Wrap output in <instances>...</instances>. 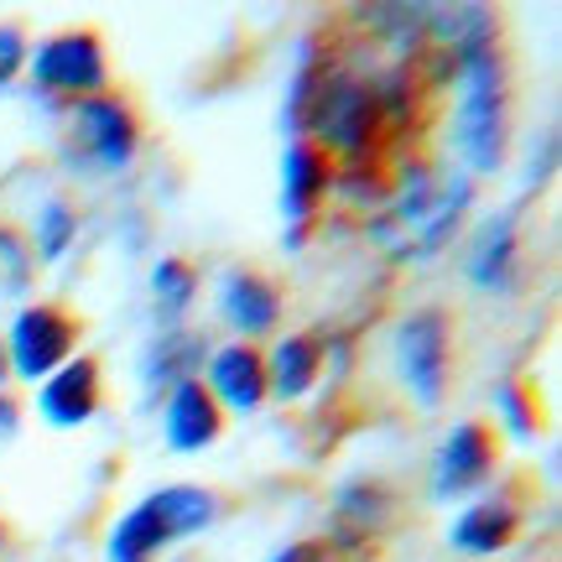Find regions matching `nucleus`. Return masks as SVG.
Returning <instances> with one entry per match:
<instances>
[{
	"mask_svg": "<svg viewBox=\"0 0 562 562\" xmlns=\"http://www.w3.org/2000/svg\"><path fill=\"white\" fill-rule=\"evenodd\" d=\"M74 136H79V146L100 161L104 172H121V167H131V157H136V146H140L136 110L104 89L94 100L74 104Z\"/></svg>",
	"mask_w": 562,
	"mask_h": 562,
	"instance_id": "nucleus-6",
	"label": "nucleus"
},
{
	"mask_svg": "<svg viewBox=\"0 0 562 562\" xmlns=\"http://www.w3.org/2000/svg\"><path fill=\"white\" fill-rule=\"evenodd\" d=\"M510 261H516V235H510V220H490L480 229V240L469 250V277L480 281L484 292H495L510 281Z\"/></svg>",
	"mask_w": 562,
	"mask_h": 562,
	"instance_id": "nucleus-16",
	"label": "nucleus"
},
{
	"mask_svg": "<svg viewBox=\"0 0 562 562\" xmlns=\"http://www.w3.org/2000/svg\"><path fill=\"white\" fill-rule=\"evenodd\" d=\"M516 526H521V516H516L510 501H474L459 521H453L448 542L459 547V552H480L484 558V552H501V547L516 537Z\"/></svg>",
	"mask_w": 562,
	"mask_h": 562,
	"instance_id": "nucleus-15",
	"label": "nucleus"
},
{
	"mask_svg": "<svg viewBox=\"0 0 562 562\" xmlns=\"http://www.w3.org/2000/svg\"><path fill=\"white\" fill-rule=\"evenodd\" d=\"M292 121L297 131H313L318 151H339V157H360L364 146L381 131V100H375V83L349 79V74H323L318 83L302 74L297 79V104H292Z\"/></svg>",
	"mask_w": 562,
	"mask_h": 562,
	"instance_id": "nucleus-1",
	"label": "nucleus"
},
{
	"mask_svg": "<svg viewBox=\"0 0 562 562\" xmlns=\"http://www.w3.org/2000/svg\"><path fill=\"white\" fill-rule=\"evenodd\" d=\"M0 542H5V531H0Z\"/></svg>",
	"mask_w": 562,
	"mask_h": 562,
	"instance_id": "nucleus-22",
	"label": "nucleus"
},
{
	"mask_svg": "<svg viewBox=\"0 0 562 562\" xmlns=\"http://www.w3.org/2000/svg\"><path fill=\"white\" fill-rule=\"evenodd\" d=\"M495 469V438L484 422H459L438 448V463H432V495H469L474 484L490 480Z\"/></svg>",
	"mask_w": 562,
	"mask_h": 562,
	"instance_id": "nucleus-8",
	"label": "nucleus"
},
{
	"mask_svg": "<svg viewBox=\"0 0 562 562\" xmlns=\"http://www.w3.org/2000/svg\"><path fill=\"white\" fill-rule=\"evenodd\" d=\"M37 406L53 427H83V422L100 412V364L89 360V355L58 364V370L42 381Z\"/></svg>",
	"mask_w": 562,
	"mask_h": 562,
	"instance_id": "nucleus-10",
	"label": "nucleus"
},
{
	"mask_svg": "<svg viewBox=\"0 0 562 562\" xmlns=\"http://www.w3.org/2000/svg\"><path fill=\"white\" fill-rule=\"evenodd\" d=\"M151 286H157V307L167 313V318H178L182 307L193 302V266L188 261H161L157 266V277H151Z\"/></svg>",
	"mask_w": 562,
	"mask_h": 562,
	"instance_id": "nucleus-18",
	"label": "nucleus"
},
{
	"mask_svg": "<svg viewBox=\"0 0 562 562\" xmlns=\"http://www.w3.org/2000/svg\"><path fill=\"white\" fill-rule=\"evenodd\" d=\"M459 151L469 157L474 172H495L505 157V83H501V58L490 32H469L459 42Z\"/></svg>",
	"mask_w": 562,
	"mask_h": 562,
	"instance_id": "nucleus-2",
	"label": "nucleus"
},
{
	"mask_svg": "<svg viewBox=\"0 0 562 562\" xmlns=\"http://www.w3.org/2000/svg\"><path fill=\"white\" fill-rule=\"evenodd\" d=\"M32 83L42 94H63V100H94L110 83V63L94 32H58L32 53Z\"/></svg>",
	"mask_w": 562,
	"mask_h": 562,
	"instance_id": "nucleus-4",
	"label": "nucleus"
},
{
	"mask_svg": "<svg viewBox=\"0 0 562 562\" xmlns=\"http://www.w3.org/2000/svg\"><path fill=\"white\" fill-rule=\"evenodd\" d=\"M220 412H256L266 402V355L256 344H224L209 360V385H203Z\"/></svg>",
	"mask_w": 562,
	"mask_h": 562,
	"instance_id": "nucleus-9",
	"label": "nucleus"
},
{
	"mask_svg": "<svg viewBox=\"0 0 562 562\" xmlns=\"http://www.w3.org/2000/svg\"><path fill=\"white\" fill-rule=\"evenodd\" d=\"M271 562H334V547L328 542H297V547H286V552H277Z\"/></svg>",
	"mask_w": 562,
	"mask_h": 562,
	"instance_id": "nucleus-20",
	"label": "nucleus"
},
{
	"mask_svg": "<svg viewBox=\"0 0 562 562\" xmlns=\"http://www.w3.org/2000/svg\"><path fill=\"white\" fill-rule=\"evenodd\" d=\"M214 510L220 505H214L209 490H199V484H167L157 495H146L131 516H121V526L110 531V562H151L161 547L203 531L214 521Z\"/></svg>",
	"mask_w": 562,
	"mask_h": 562,
	"instance_id": "nucleus-3",
	"label": "nucleus"
},
{
	"mask_svg": "<svg viewBox=\"0 0 562 562\" xmlns=\"http://www.w3.org/2000/svg\"><path fill=\"white\" fill-rule=\"evenodd\" d=\"M396 360H402V381L412 385L417 402H438L442 381H448V318L442 313H417L402 323L396 334Z\"/></svg>",
	"mask_w": 562,
	"mask_h": 562,
	"instance_id": "nucleus-7",
	"label": "nucleus"
},
{
	"mask_svg": "<svg viewBox=\"0 0 562 562\" xmlns=\"http://www.w3.org/2000/svg\"><path fill=\"white\" fill-rule=\"evenodd\" d=\"M161 432H167V442H172L178 453H199V448H209V442H220L224 412H220V402L203 391L199 375L172 385L167 412H161Z\"/></svg>",
	"mask_w": 562,
	"mask_h": 562,
	"instance_id": "nucleus-11",
	"label": "nucleus"
},
{
	"mask_svg": "<svg viewBox=\"0 0 562 562\" xmlns=\"http://www.w3.org/2000/svg\"><path fill=\"white\" fill-rule=\"evenodd\" d=\"M74 339H79V323L68 318L53 302H37V307H21L11 334H5V355H11V370L21 381H47L58 364L74 360Z\"/></svg>",
	"mask_w": 562,
	"mask_h": 562,
	"instance_id": "nucleus-5",
	"label": "nucleus"
},
{
	"mask_svg": "<svg viewBox=\"0 0 562 562\" xmlns=\"http://www.w3.org/2000/svg\"><path fill=\"white\" fill-rule=\"evenodd\" d=\"M26 63V42H21L16 26H0V83H11Z\"/></svg>",
	"mask_w": 562,
	"mask_h": 562,
	"instance_id": "nucleus-19",
	"label": "nucleus"
},
{
	"mask_svg": "<svg viewBox=\"0 0 562 562\" xmlns=\"http://www.w3.org/2000/svg\"><path fill=\"white\" fill-rule=\"evenodd\" d=\"M220 313L224 323L240 334V344H250L256 334H271L281 318V292L261 271H229L220 281Z\"/></svg>",
	"mask_w": 562,
	"mask_h": 562,
	"instance_id": "nucleus-12",
	"label": "nucleus"
},
{
	"mask_svg": "<svg viewBox=\"0 0 562 562\" xmlns=\"http://www.w3.org/2000/svg\"><path fill=\"white\" fill-rule=\"evenodd\" d=\"M328 178H334V157L318 151L313 140H297L286 161H281V188H286V214L292 220H307L318 199L328 193Z\"/></svg>",
	"mask_w": 562,
	"mask_h": 562,
	"instance_id": "nucleus-14",
	"label": "nucleus"
},
{
	"mask_svg": "<svg viewBox=\"0 0 562 562\" xmlns=\"http://www.w3.org/2000/svg\"><path fill=\"white\" fill-rule=\"evenodd\" d=\"M74 235H79V214H74L68 203H47V209L37 214V250H42V261H58Z\"/></svg>",
	"mask_w": 562,
	"mask_h": 562,
	"instance_id": "nucleus-17",
	"label": "nucleus"
},
{
	"mask_svg": "<svg viewBox=\"0 0 562 562\" xmlns=\"http://www.w3.org/2000/svg\"><path fill=\"white\" fill-rule=\"evenodd\" d=\"M323 375V344L307 339V334H286L277 339L271 360H266V391H277L281 402H297L307 396Z\"/></svg>",
	"mask_w": 562,
	"mask_h": 562,
	"instance_id": "nucleus-13",
	"label": "nucleus"
},
{
	"mask_svg": "<svg viewBox=\"0 0 562 562\" xmlns=\"http://www.w3.org/2000/svg\"><path fill=\"white\" fill-rule=\"evenodd\" d=\"M5 417H11V406H5V402H0V422H5Z\"/></svg>",
	"mask_w": 562,
	"mask_h": 562,
	"instance_id": "nucleus-21",
	"label": "nucleus"
}]
</instances>
